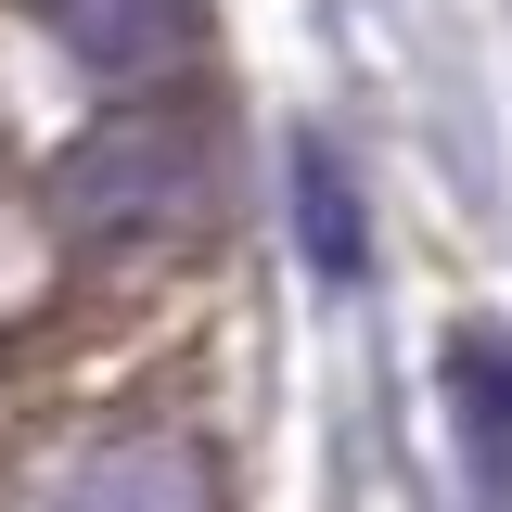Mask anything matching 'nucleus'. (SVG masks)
Returning <instances> with one entry per match:
<instances>
[{"instance_id":"1","label":"nucleus","mask_w":512,"mask_h":512,"mask_svg":"<svg viewBox=\"0 0 512 512\" xmlns=\"http://www.w3.org/2000/svg\"><path fill=\"white\" fill-rule=\"evenodd\" d=\"M64 13H77V26H90V39H116V0H64Z\"/></svg>"}]
</instances>
